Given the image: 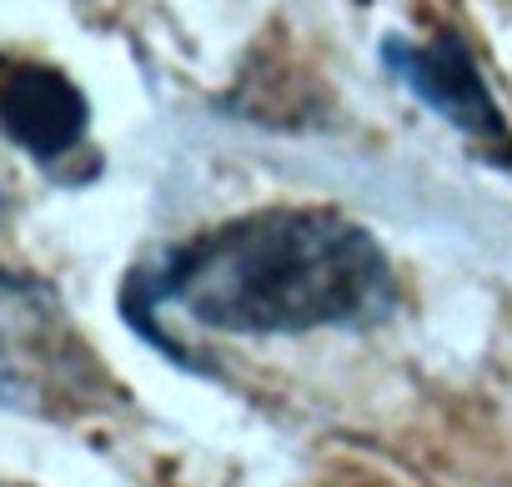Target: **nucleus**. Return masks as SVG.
<instances>
[{
    "mask_svg": "<svg viewBox=\"0 0 512 487\" xmlns=\"http://www.w3.org/2000/svg\"><path fill=\"white\" fill-rule=\"evenodd\" d=\"M357 6H367V0H357Z\"/></svg>",
    "mask_w": 512,
    "mask_h": 487,
    "instance_id": "obj_5",
    "label": "nucleus"
},
{
    "mask_svg": "<svg viewBox=\"0 0 512 487\" xmlns=\"http://www.w3.org/2000/svg\"><path fill=\"white\" fill-rule=\"evenodd\" d=\"M382 66L392 81H402L422 111H432L437 121H447L462 141H472V151H487L492 161L512 166V126L502 101L492 96L472 46L457 31H437V36H387L382 41Z\"/></svg>",
    "mask_w": 512,
    "mask_h": 487,
    "instance_id": "obj_2",
    "label": "nucleus"
},
{
    "mask_svg": "<svg viewBox=\"0 0 512 487\" xmlns=\"http://www.w3.org/2000/svg\"><path fill=\"white\" fill-rule=\"evenodd\" d=\"M0 136L56 176L91 141V101L61 66L0 61Z\"/></svg>",
    "mask_w": 512,
    "mask_h": 487,
    "instance_id": "obj_4",
    "label": "nucleus"
},
{
    "mask_svg": "<svg viewBox=\"0 0 512 487\" xmlns=\"http://www.w3.org/2000/svg\"><path fill=\"white\" fill-rule=\"evenodd\" d=\"M181 312L221 337L372 332L402 312L387 247L337 206H262L161 247L121 282L126 327L161 352Z\"/></svg>",
    "mask_w": 512,
    "mask_h": 487,
    "instance_id": "obj_1",
    "label": "nucleus"
},
{
    "mask_svg": "<svg viewBox=\"0 0 512 487\" xmlns=\"http://www.w3.org/2000/svg\"><path fill=\"white\" fill-rule=\"evenodd\" d=\"M91 387V367L81 362V342L71 337L61 302L0 267V407H46L56 392Z\"/></svg>",
    "mask_w": 512,
    "mask_h": 487,
    "instance_id": "obj_3",
    "label": "nucleus"
}]
</instances>
